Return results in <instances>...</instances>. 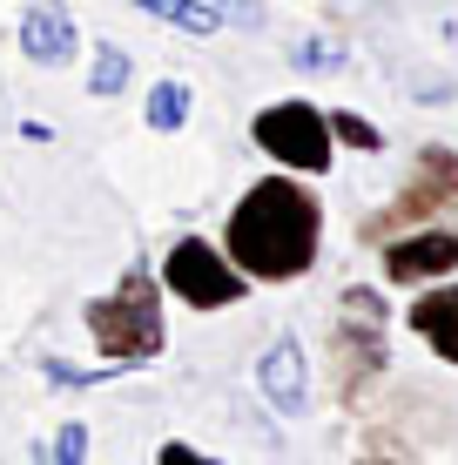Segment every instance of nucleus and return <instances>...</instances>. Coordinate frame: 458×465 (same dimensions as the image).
<instances>
[{"instance_id":"nucleus-1","label":"nucleus","mask_w":458,"mask_h":465,"mask_svg":"<svg viewBox=\"0 0 458 465\" xmlns=\"http://www.w3.org/2000/svg\"><path fill=\"white\" fill-rule=\"evenodd\" d=\"M223 256L249 283H297L324 256V203L304 175H263L236 196L223 223Z\"/></svg>"},{"instance_id":"nucleus-2","label":"nucleus","mask_w":458,"mask_h":465,"mask_svg":"<svg viewBox=\"0 0 458 465\" xmlns=\"http://www.w3.org/2000/svg\"><path fill=\"white\" fill-rule=\"evenodd\" d=\"M82 324H88V338H94V351H102L108 364H149V358H162V351H169L162 277H155L149 263H135L108 297L88 303Z\"/></svg>"},{"instance_id":"nucleus-3","label":"nucleus","mask_w":458,"mask_h":465,"mask_svg":"<svg viewBox=\"0 0 458 465\" xmlns=\"http://www.w3.org/2000/svg\"><path fill=\"white\" fill-rule=\"evenodd\" d=\"M385 324H391V311H385V297H377L371 283H351V291L337 297V324H330V378H337L344 405H357V398L385 378V364H391Z\"/></svg>"},{"instance_id":"nucleus-4","label":"nucleus","mask_w":458,"mask_h":465,"mask_svg":"<svg viewBox=\"0 0 458 465\" xmlns=\"http://www.w3.org/2000/svg\"><path fill=\"white\" fill-rule=\"evenodd\" d=\"M458 216V149H438L424 142L404 189L385 203V210L365 216V243H385V236H404V230H424V223H445Z\"/></svg>"},{"instance_id":"nucleus-5","label":"nucleus","mask_w":458,"mask_h":465,"mask_svg":"<svg viewBox=\"0 0 458 465\" xmlns=\"http://www.w3.org/2000/svg\"><path fill=\"white\" fill-rule=\"evenodd\" d=\"M249 135H257V149L270 155L277 169H290V175H330V163H337V142H330V115H324L317 102H304V94L257 108Z\"/></svg>"},{"instance_id":"nucleus-6","label":"nucleus","mask_w":458,"mask_h":465,"mask_svg":"<svg viewBox=\"0 0 458 465\" xmlns=\"http://www.w3.org/2000/svg\"><path fill=\"white\" fill-rule=\"evenodd\" d=\"M162 291L182 297L189 311H229V303L249 297V277L223 256V243H210V236H182V243H169L162 256Z\"/></svg>"},{"instance_id":"nucleus-7","label":"nucleus","mask_w":458,"mask_h":465,"mask_svg":"<svg viewBox=\"0 0 458 465\" xmlns=\"http://www.w3.org/2000/svg\"><path fill=\"white\" fill-rule=\"evenodd\" d=\"M377 250H385V283H438L458 270V230H445V223L385 236Z\"/></svg>"},{"instance_id":"nucleus-8","label":"nucleus","mask_w":458,"mask_h":465,"mask_svg":"<svg viewBox=\"0 0 458 465\" xmlns=\"http://www.w3.org/2000/svg\"><path fill=\"white\" fill-rule=\"evenodd\" d=\"M21 54L34 61V68H68V61L82 54V27H74V14L61 7V0H34V7L21 14Z\"/></svg>"},{"instance_id":"nucleus-9","label":"nucleus","mask_w":458,"mask_h":465,"mask_svg":"<svg viewBox=\"0 0 458 465\" xmlns=\"http://www.w3.org/2000/svg\"><path fill=\"white\" fill-rule=\"evenodd\" d=\"M257 391L270 398L283 419H297V411L310 405V378H304V344L297 338H277L270 351L257 358Z\"/></svg>"},{"instance_id":"nucleus-10","label":"nucleus","mask_w":458,"mask_h":465,"mask_svg":"<svg viewBox=\"0 0 458 465\" xmlns=\"http://www.w3.org/2000/svg\"><path fill=\"white\" fill-rule=\"evenodd\" d=\"M412 331L438 351L445 364H458V283H424V297L412 303Z\"/></svg>"},{"instance_id":"nucleus-11","label":"nucleus","mask_w":458,"mask_h":465,"mask_svg":"<svg viewBox=\"0 0 458 465\" xmlns=\"http://www.w3.org/2000/svg\"><path fill=\"white\" fill-rule=\"evenodd\" d=\"M129 7L155 14V21H169V27H182V35H216V14L202 7V0H129Z\"/></svg>"},{"instance_id":"nucleus-12","label":"nucleus","mask_w":458,"mask_h":465,"mask_svg":"<svg viewBox=\"0 0 458 465\" xmlns=\"http://www.w3.org/2000/svg\"><path fill=\"white\" fill-rule=\"evenodd\" d=\"M189 122V82H176V74H169V82H155L149 88V128H182Z\"/></svg>"},{"instance_id":"nucleus-13","label":"nucleus","mask_w":458,"mask_h":465,"mask_svg":"<svg viewBox=\"0 0 458 465\" xmlns=\"http://www.w3.org/2000/svg\"><path fill=\"white\" fill-rule=\"evenodd\" d=\"M122 88H129V54H122L115 41H102L94 47V68H88V94L108 102V94H122Z\"/></svg>"},{"instance_id":"nucleus-14","label":"nucleus","mask_w":458,"mask_h":465,"mask_svg":"<svg viewBox=\"0 0 458 465\" xmlns=\"http://www.w3.org/2000/svg\"><path fill=\"white\" fill-rule=\"evenodd\" d=\"M330 142H344V149H357V155H377V149H385V135H377L365 115H351V108H330Z\"/></svg>"},{"instance_id":"nucleus-15","label":"nucleus","mask_w":458,"mask_h":465,"mask_svg":"<svg viewBox=\"0 0 458 465\" xmlns=\"http://www.w3.org/2000/svg\"><path fill=\"white\" fill-rule=\"evenodd\" d=\"M54 465H88V425H61V439H54Z\"/></svg>"},{"instance_id":"nucleus-16","label":"nucleus","mask_w":458,"mask_h":465,"mask_svg":"<svg viewBox=\"0 0 458 465\" xmlns=\"http://www.w3.org/2000/svg\"><path fill=\"white\" fill-rule=\"evenodd\" d=\"M202 7H210L216 21H223V14H229L236 27H257V21H263V7H257V0H202Z\"/></svg>"},{"instance_id":"nucleus-17","label":"nucleus","mask_w":458,"mask_h":465,"mask_svg":"<svg viewBox=\"0 0 458 465\" xmlns=\"http://www.w3.org/2000/svg\"><path fill=\"white\" fill-rule=\"evenodd\" d=\"M155 465H223V459H210V452H196V445H182V439H169L162 452H155Z\"/></svg>"},{"instance_id":"nucleus-18","label":"nucleus","mask_w":458,"mask_h":465,"mask_svg":"<svg viewBox=\"0 0 458 465\" xmlns=\"http://www.w3.org/2000/svg\"><path fill=\"white\" fill-rule=\"evenodd\" d=\"M41 371L54 378V384H102V378H108V371H82V364H61V358H47Z\"/></svg>"},{"instance_id":"nucleus-19","label":"nucleus","mask_w":458,"mask_h":465,"mask_svg":"<svg viewBox=\"0 0 458 465\" xmlns=\"http://www.w3.org/2000/svg\"><path fill=\"white\" fill-rule=\"evenodd\" d=\"M297 61H304V68H337V47H324V41H304V47H297Z\"/></svg>"},{"instance_id":"nucleus-20","label":"nucleus","mask_w":458,"mask_h":465,"mask_svg":"<svg viewBox=\"0 0 458 465\" xmlns=\"http://www.w3.org/2000/svg\"><path fill=\"white\" fill-rule=\"evenodd\" d=\"M357 465H398V459H385V452H377V445H371V452H365V459H357Z\"/></svg>"}]
</instances>
